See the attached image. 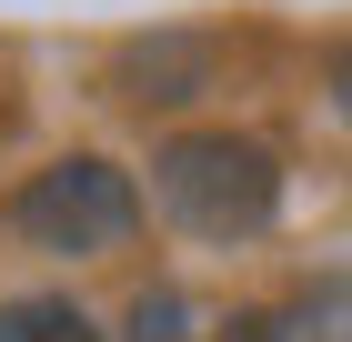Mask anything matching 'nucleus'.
<instances>
[{"mask_svg": "<svg viewBox=\"0 0 352 342\" xmlns=\"http://www.w3.org/2000/svg\"><path fill=\"white\" fill-rule=\"evenodd\" d=\"M151 191L182 232L201 242H252L272 232V211H282V161L242 131H182L151 151Z\"/></svg>", "mask_w": 352, "mask_h": 342, "instance_id": "obj_1", "label": "nucleus"}, {"mask_svg": "<svg viewBox=\"0 0 352 342\" xmlns=\"http://www.w3.org/2000/svg\"><path fill=\"white\" fill-rule=\"evenodd\" d=\"M10 222H21L30 252L91 262V252H111V242H131L141 191H131V171H111L101 151H71V161H51V171H30V191L10 202Z\"/></svg>", "mask_w": 352, "mask_h": 342, "instance_id": "obj_2", "label": "nucleus"}, {"mask_svg": "<svg viewBox=\"0 0 352 342\" xmlns=\"http://www.w3.org/2000/svg\"><path fill=\"white\" fill-rule=\"evenodd\" d=\"M0 342H101V332H91V312L71 292H30V302L0 312Z\"/></svg>", "mask_w": 352, "mask_h": 342, "instance_id": "obj_3", "label": "nucleus"}, {"mask_svg": "<svg viewBox=\"0 0 352 342\" xmlns=\"http://www.w3.org/2000/svg\"><path fill=\"white\" fill-rule=\"evenodd\" d=\"M131 342H191V302L182 292H141L131 302Z\"/></svg>", "mask_w": 352, "mask_h": 342, "instance_id": "obj_4", "label": "nucleus"}, {"mask_svg": "<svg viewBox=\"0 0 352 342\" xmlns=\"http://www.w3.org/2000/svg\"><path fill=\"white\" fill-rule=\"evenodd\" d=\"M332 111H342V121H352V41H342V51H332Z\"/></svg>", "mask_w": 352, "mask_h": 342, "instance_id": "obj_5", "label": "nucleus"}, {"mask_svg": "<svg viewBox=\"0 0 352 342\" xmlns=\"http://www.w3.org/2000/svg\"><path fill=\"white\" fill-rule=\"evenodd\" d=\"M232 342H272V322H232Z\"/></svg>", "mask_w": 352, "mask_h": 342, "instance_id": "obj_6", "label": "nucleus"}]
</instances>
